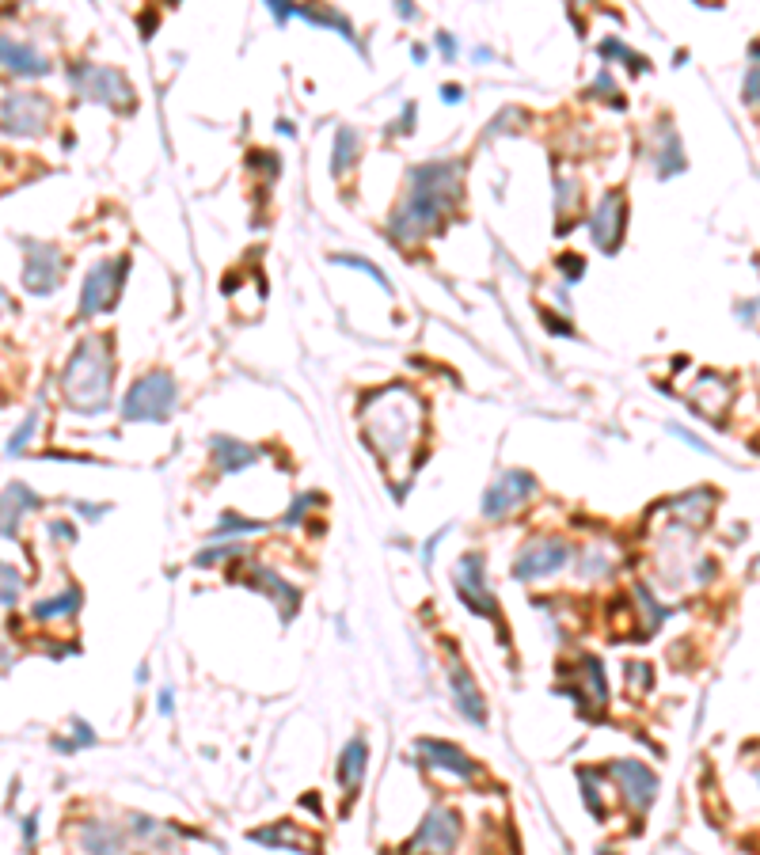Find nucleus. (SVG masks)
Masks as SVG:
<instances>
[{"mask_svg":"<svg viewBox=\"0 0 760 855\" xmlns=\"http://www.w3.org/2000/svg\"><path fill=\"white\" fill-rule=\"evenodd\" d=\"M456 198H460V164L456 160H434V164L411 168L407 198L392 217V236L403 244L422 240L430 228H437L445 213H453Z\"/></svg>","mask_w":760,"mask_h":855,"instance_id":"obj_1","label":"nucleus"},{"mask_svg":"<svg viewBox=\"0 0 760 855\" xmlns=\"http://www.w3.org/2000/svg\"><path fill=\"white\" fill-rule=\"evenodd\" d=\"M361 430H365V441L369 449L384 460H399V456L411 453L415 437L422 434V403H418L415 392H407L403 384H392L384 392H373V396L361 403Z\"/></svg>","mask_w":760,"mask_h":855,"instance_id":"obj_2","label":"nucleus"},{"mask_svg":"<svg viewBox=\"0 0 760 855\" xmlns=\"http://www.w3.org/2000/svg\"><path fill=\"white\" fill-rule=\"evenodd\" d=\"M111 380H114V361H111V342L107 339H84L76 346V354L69 358L65 373H61V392L65 403L80 411V415H99L111 403Z\"/></svg>","mask_w":760,"mask_h":855,"instance_id":"obj_3","label":"nucleus"},{"mask_svg":"<svg viewBox=\"0 0 760 855\" xmlns=\"http://www.w3.org/2000/svg\"><path fill=\"white\" fill-rule=\"evenodd\" d=\"M171 411H175V380L164 369L133 380L126 399H122V418L126 422H164Z\"/></svg>","mask_w":760,"mask_h":855,"instance_id":"obj_4","label":"nucleus"},{"mask_svg":"<svg viewBox=\"0 0 760 855\" xmlns=\"http://www.w3.org/2000/svg\"><path fill=\"white\" fill-rule=\"evenodd\" d=\"M69 80L80 99H92V103H107L111 111H133L137 95H133L126 73H118L111 65H73L69 69Z\"/></svg>","mask_w":760,"mask_h":855,"instance_id":"obj_5","label":"nucleus"},{"mask_svg":"<svg viewBox=\"0 0 760 855\" xmlns=\"http://www.w3.org/2000/svg\"><path fill=\"white\" fill-rule=\"evenodd\" d=\"M570 544L563 536H532L525 548L517 551V559H513V578L517 582H540V578H551V574H559V570L570 563Z\"/></svg>","mask_w":760,"mask_h":855,"instance_id":"obj_6","label":"nucleus"},{"mask_svg":"<svg viewBox=\"0 0 760 855\" xmlns=\"http://www.w3.org/2000/svg\"><path fill=\"white\" fill-rule=\"evenodd\" d=\"M460 833H464L460 814H456L453 806L437 802L434 810L422 817L415 836L407 840V855H449L460 844Z\"/></svg>","mask_w":760,"mask_h":855,"instance_id":"obj_7","label":"nucleus"},{"mask_svg":"<svg viewBox=\"0 0 760 855\" xmlns=\"http://www.w3.org/2000/svg\"><path fill=\"white\" fill-rule=\"evenodd\" d=\"M453 582H456V593H460V601L479 612L483 620H498L502 612H498V597L491 593L487 586V559L479 555V551H468V555H460V563L453 570Z\"/></svg>","mask_w":760,"mask_h":855,"instance_id":"obj_8","label":"nucleus"},{"mask_svg":"<svg viewBox=\"0 0 760 855\" xmlns=\"http://www.w3.org/2000/svg\"><path fill=\"white\" fill-rule=\"evenodd\" d=\"M126 270H130V259H126V255L95 263L92 274L84 278V289H80V316L107 312V308L114 304V297H118L122 282H126Z\"/></svg>","mask_w":760,"mask_h":855,"instance_id":"obj_9","label":"nucleus"},{"mask_svg":"<svg viewBox=\"0 0 760 855\" xmlns=\"http://www.w3.org/2000/svg\"><path fill=\"white\" fill-rule=\"evenodd\" d=\"M46 122H50V103H46V95H38V92L4 95V103H0V130L4 133L35 137V133L46 130Z\"/></svg>","mask_w":760,"mask_h":855,"instance_id":"obj_10","label":"nucleus"},{"mask_svg":"<svg viewBox=\"0 0 760 855\" xmlns=\"http://www.w3.org/2000/svg\"><path fill=\"white\" fill-rule=\"evenodd\" d=\"M532 494H536V479L529 472H502L494 479L487 494H483V517L487 521H502V517H510L517 506H525Z\"/></svg>","mask_w":760,"mask_h":855,"instance_id":"obj_11","label":"nucleus"},{"mask_svg":"<svg viewBox=\"0 0 760 855\" xmlns=\"http://www.w3.org/2000/svg\"><path fill=\"white\" fill-rule=\"evenodd\" d=\"M65 274V259L54 244L23 240V285L31 293H54Z\"/></svg>","mask_w":760,"mask_h":855,"instance_id":"obj_12","label":"nucleus"},{"mask_svg":"<svg viewBox=\"0 0 760 855\" xmlns=\"http://www.w3.org/2000/svg\"><path fill=\"white\" fill-rule=\"evenodd\" d=\"M608 776L616 779L620 798H624L635 814H646V810L654 806V798H658V776H654L646 764H639V760H616V764L608 768Z\"/></svg>","mask_w":760,"mask_h":855,"instance_id":"obj_13","label":"nucleus"},{"mask_svg":"<svg viewBox=\"0 0 760 855\" xmlns=\"http://www.w3.org/2000/svg\"><path fill=\"white\" fill-rule=\"evenodd\" d=\"M624 225H627V202L620 190H608L605 198L597 202L593 217H589V236L601 251H616L620 240H624Z\"/></svg>","mask_w":760,"mask_h":855,"instance_id":"obj_14","label":"nucleus"},{"mask_svg":"<svg viewBox=\"0 0 760 855\" xmlns=\"http://www.w3.org/2000/svg\"><path fill=\"white\" fill-rule=\"evenodd\" d=\"M415 753H418V760H422V768H434V772H445V776H456V779L479 776V764H475L460 745H453V741L422 738L415 745Z\"/></svg>","mask_w":760,"mask_h":855,"instance_id":"obj_15","label":"nucleus"},{"mask_svg":"<svg viewBox=\"0 0 760 855\" xmlns=\"http://www.w3.org/2000/svg\"><path fill=\"white\" fill-rule=\"evenodd\" d=\"M449 688H453L456 711L472 722V726H479V730H483V726H487V700H483V692L475 688L472 673H468V669H464L460 662L449 665Z\"/></svg>","mask_w":760,"mask_h":855,"instance_id":"obj_16","label":"nucleus"},{"mask_svg":"<svg viewBox=\"0 0 760 855\" xmlns=\"http://www.w3.org/2000/svg\"><path fill=\"white\" fill-rule=\"evenodd\" d=\"M0 69L16 76H46L50 61L38 54L31 42H19L12 35H0Z\"/></svg>","mask_w":760,"mask_h":855,"instance_id":"obj_17","label":"nucleus"},{"mask_svg":"<svg viewBox=\"0 0 760 855\" xmlns=\"http://www.w3.org/2000/svg\"><path fill=\"white\" fill-rule=\"evenodd\" d=\"M35 506H42V498H38L27 483H8V487L0 491V536H16L19 521L35 510Z\"/></svg>","mask_w":760,"mask_h":855,"instance_id":"obj_18","label":"nucleus"},{"mask_svg":"<svg viewBox=\"0 0 760 855\" xmlns=\"http://www.w3.org/2000/svg\"><path fill=\"white\" fill-rule=\"evenodd\" d=\"M76 844L84 848V855H122L126 833L111 821H84L76 833Z\"/></svg>","mask_w":760,"mask_h":855,"instance_id":"obj_19","label":"nucleus"},{"mask_svg":"<svg viewBox=\"0 0 760 855\" xmlns=\"http://www.w3.org/2000/svg\"><path fill=\"white\" fill-rule=\"evenodd\" d=\"M365 764H369V745H365V738H350L342 745V757H339V783H342L346 802L358 798L361 779H365Z\"/></svg>","mask_w":760,"mask_h":855,"instance_id":"obj_20","label":"nucleus"},{"mask_svg":"<svg viewBox=\"0 0 760 855\" xmlns=\"http://www.w3.org/2000/svg\"><path fill=\"white\" fill-rule=\"evenodd\" d=\"M582 688H563L570 700H578L582 707H593L597 715L605 711V703H608V684H605V669H601V662L597 658H582Z\"/></svg>","mask_w":760,"mask_h":855,"instance_id":"obj_21","label":"nucleus"},{"mask_svg":"<svg viewBox=\"0 0 760 855\" xmlns=\"http://www.w3.org/2000/svg\"><path fill=\"white\" fill-rule=\"evenodd\" d=\"M251 840H259V844H270V848H293V852H304L312 855L320 844H316V836L304 833L301 825H289V821H278V825H270V829H251Z\"/></svg>","mask_w":760,"mask_h":855,"instance_id":"obj_22","label":"nucleus"},{"mask_svg":"<svg viewBox=\"0 0 760 855\" xmlns=\"http://www.w3.org/2000/svg\"><path fill=\"white\" fill-rule=\"evenodd\" d=\"M251 586L255 589H266L274 601H278V608H282V616L285 620H293L297 616V608H301V593L285 582L278 570H270V567H255L251 570Z\"/></svg>","mask_w":760,"mask_h":855,"instance_id":"obj_23","label":"nucleus"},{"mask_svg":"<svg viewBox=\"0 0 760 855\" xmlns=\"http://www.w3.org/2000/svg\"><path fill=\"white\" fill-rule=\"evenodd\" d=\"M209 449H213L217 472H240V468H247V464L259 460V449H251V445L236 441V437H213Z\"/></svg>","mask_w":760,"mask_h":855,"instance_id":"obj_24","label":"nucleus"},{"mask_svg":"<svg viewBox=\"0 0 760 855\" xmlns=\"http://www.w3.org/2000/svg\"><path fill=\"white\" fill-rule=\"evenodd\" d=\"M76 608H80V589L69 586L65 593L50 597V601H38V605L31 608V616H35L38 624H42V620H61V616H73Z\"/></svg>","mask_w":760,"mask_h":855,"instance_id":"obj_25","label":"nucleus"},{"mask_svg":"<svg viewBox=\"0 0 760 855\" xmlns=\"http://www.w3.org/2000/svg\"><path fill=\"white\" fill-rule=\"evenodd\" d=\"M654 164H658V175L669 179V175H677L684 168V149H681V137L662 126V149L654 152Z\"/></svg>","mask_w":760,"mask_h":855,"instance_id":"obj_26","label":"nucleus"},{"mask_svg":"<svg viewBox=\"0 0 760 855\" xmlns=\"http://www.w3.org/2000/svg\"><path fill=\"white\" fill-rule=\"evenodd\" d=\"M358 145H361L358 130L342 126L339 137H335V160H331V171H335V175H346V168H354V160H358Z\"/></svg>","mask_w":760,"mask_h":855,"instance_id":"obj_27","label":"nucleus"},{"mask_svg":"<svg viewBox=\"0 0 760 855\" xmlns=\"http://www.w3.org/2000/svg\"><path fill=\"white\" fill-rule=\"evenodd\" d=\"M293 16H304L308 23H323V27H335L346 42H354V23L346 16H339V12H327V8H297Z\"/></svg>","mask_w":760,"mask_h":855,"instance_id":"obj_28","label":"nucleus"},{"mask_svg":"<svg viewBox=\"0 0 760 855\" xmlns=\"http://www.w3.org/2000/svg\"><path fill=\"white\" fill-rule=\"evenodd\" d=\"M608 570H612V551L608 548H582L578 551V574L582 578H605Z\"/></svg>","mask_w":760,"mask_h":855,"instance_id":"obj_29","label":"nucleus"},{"mask_svg":"<svg viewBox=\"0 0 760 855\" xmlns=\"http://www.w3.org/2000/svg\"><path fill=\"white\" fill-rule=\"evenodd\" d=\"M19 593H23V578H19V570L12 563H4L0 559V605H16Z\"/></svg>","mask_w":760,"mask_h":855,"instance_id":"obj_30","label":"nucleus"},{"mask_svg":"<svg viewBox=\"0 0 760 855\" xmlns=\"http://www.w3.org/2000/svg\"><path fill=\"white\" fill-rule=\"evenodd\" d=\"M263 529H266L263 521H247L240 513H225L221 525L213 529V536H240V532H263Z\"/></svg>","mask_w":760,"mask_h":855,"instance_id":"obj_31","label":"nucleus"},{"mask_svg":"<svg viewBox=\"0 0 760 855\" xmlns=\"http://www.w3.org/2000/svg\"><path fill=\"white\" fill-rule=\"evenodd\" d=\"M244 544H217V548L202 551V555H194V567H213V563H221V559H240L244 555Z\"/></svg>","mask_w":760,"mask_h":855,"instance_id":"obj_32","label":"nucleus"},{"mask_svg":"<svg viewBox=\"0 0 760 855\" xmlns=\"http://www.w3.org/2000/svg\"><path fill=\"white\" fill-rule=\"evenodd\" d=\"M335 263L350 266V270H361V274H369V278H373V282H380L384 289H392V285H388V278H384V270H380V266H373L369 259H358V255H335Z\"/></svg>","mask_w":760,"mask_h":855,"instance_id":"obj_33","label":"nucleus"},{"mask_svg":"<svg viewBox=\"0 0 760 855\" xmlns=\"http://www.w3.org/2000/svg\"><path fill=\"white\" fill-rule=\"evenodd\" d=\"M35 426H38V415H27V422L19 426V434H12V441L4 445V453H8V456H19V453H23V449H27V441L35 437Z\"/></svg>","mask_w":760,"mask_h":855,"instance_id":"obj_34","label":"nucleus"},{"mask_svg":"<svg viewBox=\"0 0 760 855\" xmlns=\"http://www.w3.org/2000/svg\"><path fill=\"white\" fill-rule=\"evenodd\" d=\"M308 506H316V494H301V498L289 506V513H285V525H301V517Z\"/></svg>","mask_w":760,"mask_h":855,"instance_id":"obj_35","label":"nucleus"},{"mask_svg":"<svg viewBox=\"0 0 760 855\" xmlns=\"http://www.w3.org/2000/svg\"><path fill=\"white\" fill-rule=\"evenodd\" d=\"M574 198H578V190H574V183H559V217H567L570 209H574Z\"/></svg>","mask_w":760,"mask_h":855,"instance_id":"obj_36","label":"nucleus"},{"mask_svg":"<svg viewBox=\"0 0 760 855\" xmlns=\"http://www.w3.org/2000/svg\"><path fill=\"white\" fill-rule=\"evenodd\" d=\"M745 99H760V65L749 73V80H745Z\"/></svg>","mask_w":760,"mask_h":855,"instance_id":"obj_37","label":"nucleus"},{"mask_svg":"<svg viewBox=\"0 0 760 855\" xmlns=\"http://www.w3.org/2000/svg\"><path fill=\"white\" fill-rule=\"evenodd\" d=\"M559 266H567V282H578L582 278V259H574V255H567V259H559Z\"/></svg>","mask_w":760,"mask_h":855,"instance_id":"obj_38","label":"nucleus"},{"mask_svg":"<svg viewBox=\"0 0 760 855\" xmlns=\"http://www.w3.org/2000/svg\"><path fill=\"white\" fill-rule=\"evenodd\" d=\"M669 430H673V437H681V441H688V445H692V449H700V453H707V445H703L700 437H692V434H684L681 426H669Z\"/></svg>","mask_w":760,"mask_h":855,"instance_id":"obj_39","label":"nucleus"},{"mask_svg":"<svg viewBox=\"0 0 760 855\" xmlns=\"http://www.w3.org/2000/svg\"><path fill=\"white\" fill-rule=\"evenodd\" d=\"M437 50H441V54H445V57H453V54H456L453 35H437Z\"/></svg>","mask_w":760,"mask_h":855,"instance_id":"obj_40","label":"nucleus"},{"mask_svg":"<svg viewBox=\"0 0 760 855\" xmlns=\"http://www.w3.org/2000/svg\"><path fill=\"white\" fill-rule=\"evenodd\" d=\"M441 95H445L449 103H460V88H456V84H445V88H441Z\"/></svg>","mask_w":760,"mask_h":855,"instance_id":"obj_41","label":"nucleus"},{"mask_svg":"<svg viewBox=\"0 0 760 855\" xmlns=\"http://www.w3.org/2000/svg\"><path fill=\"white\" fill-rule=\"evenodd\" d=\"M171 707H175V703H171V692L164 688V692H160V711H164V715H171Z\"/></svg>","mask_w":760,"mask_h":855,"instance_id":"obj_42","label":"nucleus"},{"mask_svg":"<svg viewBox=\"0 0 760 855\" xmlns=\"http://www.w3.org/2000/svg\"><path fill=\"white\" fill-rule=\"evenodd\" d=\"M4 312H12V297L0 289V316H4Z\"/></svg>","mask_w":760,"mask_h":855,"instance_id":"obj_43","label":"nucleus"},{"mask_svg":"<svg viewBox=\"0 0 760 855\" xmlns=\"http://www.w3.org/2000/svg\"><path fill=\"white\" fill-rule=\"evenodd\" d=\"M749 776H753V783H757V787H760V760H757V764H753V768H749Z\"/></svg>","mask_w":760,"mask_h":855,"instance_id":"obj_44","label":"nucleus"}]
</instances>
